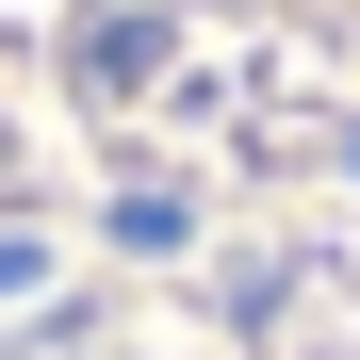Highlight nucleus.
<instances>
[{"label": "nucleus", "mask_w": 360, "mask_h": 360, "mask_svg": "<svg viewBox=\"0 0 360 360\" xmlns=\"http://www.w3.org/2000/svg\"><path fill=\"white\" fill-rule=\"evenodd\" d=\"M0 360H360V311L295 344L278 262L197 278V246H180V229H115V262H98V278L49 262V311L0 344Z\"/></svg>", "instance_id": "f257e3e1"}]
</instances>
